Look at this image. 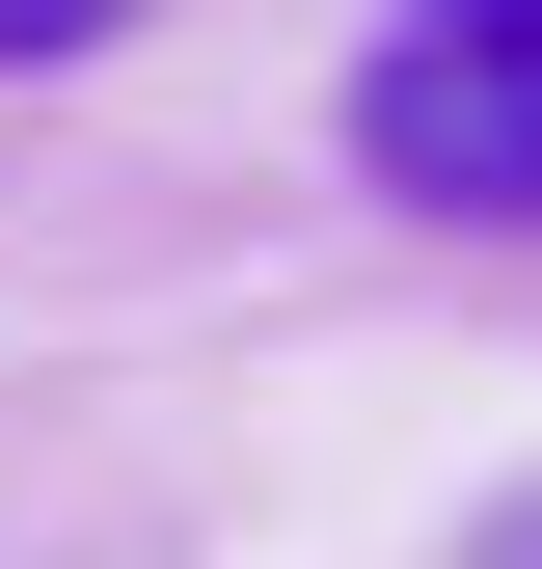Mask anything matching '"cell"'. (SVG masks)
Instances as JSON below:
<instances>
[{"label":"cell","instance_id":"3957f363","mask_svg":"<svg viewBox=\"0 0 542 569\" xmlns=\"http://www.w3.org/2000/svg\"><path fill=\"white\" fill-rule=\"evenodd\" d=\"M406 28H434V54H542V0H406Z\"/></svg>","mask_w":542,"mask_h":569},{"label":"cell","instance_id":"7a4b0ae2","mask_svg":"<svg viewBox=\"0 0 542 569\" xmlns=\"http://www.w3.org/2000/svg\"><path fill=\"white\" fill-rule=\"evenodd\" d=\"M136 0H0V82H28V54H109Z\"/></svg>","mask_w":542,"mask_h":569},{"label":"cell","instance_id":"6da1fadb","mask_svg":"<svg viewBox=\"0 0 542 569\" xmlns=\"http://www.w3.org/2000/svg\"><path fill=\"white\" fill-rule=\"evenodd\" d=\"M353 163L406 190V218H542V54H434L406 28L353 82Z\"/></svg>","mask_w":542,"mask_h":569},{"label":"cell","instance_id":"277c9868","mask_svg":"<svg viewBox=\"0 0 542 569\" xmlns=\"http://www.w3.org/2000/svg\"><path fill=\"white\" fill-rule=\"evenodd\" d=\"M461 569H542V488H489V516H461Z\"/></svg>","mask_w":542,"mask_h":569}]
</instances>
